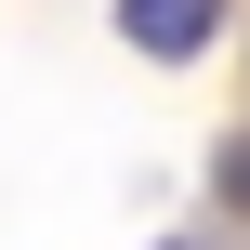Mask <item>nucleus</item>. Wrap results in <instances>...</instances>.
I'll list each match as a JSON object with an SVG mask.
<instances>
[{
  "mask_svg": "<svg viewBox=\"0 0 250 250\" xmlns=\"http://www.w3.org/2000/svg\"><path fill=\"white\" fill-rule=\"evenodd\" d=\"M211 26H224V0H119V40H132V53H158V66H185Z\"/></svg>",
  "mask_w": 250,
  "mask_h": 250,
  "instance_id": "1",
  "label": "nucleus"
}]
</instances>
